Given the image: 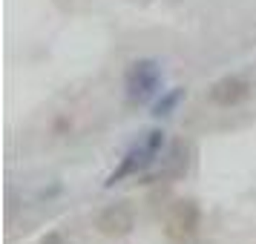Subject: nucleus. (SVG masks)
<instances>
[{
  "mask_svg": "<svg viewBox=\"0 0 256 244\" xmlns=\"http://www.w3.org/2000/svg\"><path fill=\"white\" fill-rule=\"evenodd\" d=\"M40 244H66V242H64V236H60V233H49L46 239H40Z\"/></svg>",
  "mask_w": 256,
  "mask_h": 244,
  "instance_id": "20e7f679",
  "label": "nucleus"
},
{
  "mask_svg": "<svg viewBox=\"0 0 256 244\" xmlns=\"http://www.w3.org/2000/svg\"><path fill=\"white\" fill-rule=\"evenodd\" d=\"M250 95V83L239 78V75H228V78H222L216 81L213 86L208 89V101L216 106H224V109H230V106H239Z\"/></svg>",
  "mask_w": 256,
  "mask_h": 244,
  "instance_id": "f03ea898",
  "label": "nucleus"
},
{
  "mask_svg": "<svg viewBox=\"0 0 256 244\" xmlns=\"http://www.w3.org/2000/svg\"><path fill=\"white\" fill-rule=\"evenodd\" d=\"M136 227V213L127 207V204H110V207L101 210L98 216V230L110 236V239H121V236H130Z\"/></svg>",
  "mask_w": 256,
  "mask_h": 244,
  "instance_id": "7ed1b4c3",
  "label": "nucleus"
},
{
  "mask_svg": "<svg viewBox=\"0 0 256 244\" xmlns=\"http://www.w3.org/2000/svg\"><path fill=\"white\" fill-rule=\"evenodd\" d=\"M198 221H202V213H198L196 201H176L173 210L167 213V239L173 244H187L193 242V236L198 233Z\"/></svg>",
  "mask_w": 256,
  "mask_h": 244,
  "instance_id": "f257e3e1",
  "label": "nucleus"
}]
</instances>
